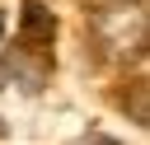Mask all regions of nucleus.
<instances>
[{
    "instance_id": "f257e3e1",
    "label": "nucleus",
    "mask_w": 150,
    "mask_h": 145,
    "mask_svg": "<svg viewBox=\"0 0 150 145\" xmlns=\"http://www.w3.org/2000/svg\"><path fill=\"white\" fill-rule=\"evenodd\" d=\"M89 47L117 65V61H141L145 56V9L136 0H108L89 14Z\"/></svg>"
},
{
    "instance_id": "20e7f679",
    "label": "nucleus",
    "mask_w": 150,
    "mask_h": 145,
    "mask_svg": "<svg viewBox=\"0 0 150 145\" xmlns=\"http://www.w3.org/2000/svg\"><path fill=\"white\" fill-rule=\"evenodd\" d=\"M136 5H145V0H136Z\"/></svg>"
},
{
    "instance_id": "f03ea898",
    "label": "nucleus",
    "mask_w": 150,
    "mask_h": 145,
    "mask_svg": "<svg viewBox=\"0 0 150 145\" xmlns=\"http://www.w3.org/2000/svg\"><path fill=\"white\" fill-rule=\"evenodd\" d=\"M19 37H23V47L38 51V56H42V47H52V37H56V19H52V9H47L42 0H23Z\"/></svg>"
},
{
    "instance_id": "7ed1b4c3",
    "label": "nucleus",
    "mask_w": 150,
    "mask_h": 145,
    "mask_svg": "<svg viewBox=\"0 0 150 145\" xmlns=\"http://www.w3.org/2000/svg\"><path fill=\"white\" fill-rule=\"evenodd\" d=\"M0 37H5V14H0Z\"/></svg>"
}]
</instances>
